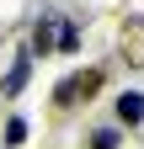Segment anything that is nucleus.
<instances>
[{"label":"nucleus","instance_id":"1","mask_svg":"<svg viewBox=\"0 0 144 149\" xmlns=\"http://www.w3.org/2000/svg\"><path fill=\"white\" fill-rule=\"evenodd\" d=\"M101 80H107L101 69H80V74H69V80H59V85H53V107H80V101H91L96 91H101Z\"/></svg>","mask_w":144,"mask_h":149},{"label":"nucleus","instance_id":"2","mask_svg":"<svg viewBox=\"0 0 144 149\" xmlns=\"http://www.w3.org/2000/svg\"><path fill=\"white\" fill-rule=\"evenodd\" d=\"M117 53H123V64L144 69V16H123V27H117Z\"/></svg>","mask_w":144,"mask_h":149},{"label":"nucleus","instance_id":"3","mask_svg":"<svg viewBox=\"0 0 144 149\" xmlns=\"http://www.w3.org/2000/svg\"><path fill=\"white\" fill-rule=\"evenodd\" d=\"M27 74H32V53H22V59L11 64V74L0 80V96H22V85H27Z\"/></svg>","mask_w":144,"mask_h":149},{"label":"nucleus","instance_id":"4","mask_svg":"<svg viewBox=\"0 0 144 149\" xmlns=\"http://www.w3.org/2000/svg\"><path fill=\"white\" fill-rule=\"evenodd\" d=\"M53 32H59V27H53V16H38V27H32V43H27V53H32V59H43V53L53 48Z\"/></svg>","mask_w":144,"mask_h":149},{"label":"nucleus","instance_id":"5","mask_svg":"<svg viewBox=\"0 0 144 149\" xmlns=\"http://www.w3.org/2000/svg\"><path fill=\"white\" fill-rule=\"evenodd\" d=\"M117 123L123 128L144 123V96H139V91H123V96H117Z\"/></svg>","mask_w":144,"mask_h":149},{"label":"nucleus","instance_id":"6","mask_svg":"<svg viewBox=\"0 0 144 149\" xmlns=\"http://www.w3.org/2000/svg\"><path fill=\"white\" fill-rule=\"evenodd\" d=\"M53 48L75 53V48H80V27H75V22H59V32H53Z\"/></svg>","mask_w":144,"mask_h":149},{"label":"nucleus","instance_id":"7","mask_svg":"<svg viewBox=\"0 0 144 149\" xmlns=\"http://www.w3.org/2000/svg\"><path fill=\"white\" fill-rule=\"evenodd\" d=\"M117 144H123L117 128H96V133H91V149H117Z\"/></svg>","mask_w":144,"mask_h":149},{"label":"nucleus","instance_id":"8","mask_svg":"<svg viewBox=\"0 0 144 149\" xmlns=\"http://www.w3.org/2000/svg\"><path fill=\"white\" fill-rule=\"evenodd\" d=\"M0 139H6V144H22V139H27V123H22V117H11V123H6V133H0Z\"/></svg>","mask_w":144,"mask_h":149}]
</instances>
